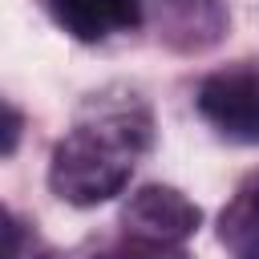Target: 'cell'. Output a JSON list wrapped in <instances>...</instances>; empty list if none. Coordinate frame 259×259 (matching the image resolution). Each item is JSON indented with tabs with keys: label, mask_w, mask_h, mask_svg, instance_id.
Segmentation results:
<instances>
[{
	"label": "cell",
	"mask_w": 259,
	"mask_h": 259,
	"mask_svg": "<svg viewBox=\"0 0 259 259\" xmlns=\"http://www.w3.org/2000/svg\"><path fill=\"white\" fill-rule=\"evenodd\" d=\"M4 259H53V251L45 243H36V235L24 231V223L16 214H8V227H4Z\"/></svg>",
	"instance_id": "cell-7"
},
{
	"label": "cell",
	"mask_w": 259,
	"mask_h": 259,
	"mask_svg": "<svg viewBox=\"0 0 259 259\" xmlns=\"http://www.w3.org/2000/svg\"><path fill=\"white\" fill-rule=\"evenodd\" d=\"M162 40L178 53H202L227 32V12L219 0H158Z\"/></svg>",
	"instance_id": "cell-5"
},
{
	"label": "cell",
	"mask_w": 259,
	"mask_h": 259,
	"mask_svg": "<svg viewBox=\"0 0 259 259\" xmlns=\"http://www.w3.org/2000/svg\"><path fill=\"white\" fill-rule=\"evenodd\" d=\"M154 146L150 105L130 89L93 93L73 130L53 146L49 186L73 206H97L125 190L134 166Z\"/></svg>",
	"instance_id": "cell-1"
},
{
	"label": "cell",
	"mask_w": 259,
	"mask_h": 259,
	"mask_svg": "<svg viewBox=\"0 0 259 259\" xmlns=\"http://www.w3.org/2000/svg\"><path fill=\"white\" fill-rule=\"evenodd\" d=\"M93 259H190L182 255L178 247H162V243H138V239H125L121 247H109Z\"/></svg>",
	"instance_id": "cell-8"
},
{
	"label": "cell",
	"mask_w": 259,
	"mask_h": 259,
	"mask_svg": "<svg viewBox=\"0 0 259 259\" xmlns=\"http://www.w3.org/2000/svg\"><path fill=\"white\" fill-rule=\"evenodd\" d=\"M219 243L231 259H259V170L239 182L219 214Z\"/></svg>",
	"instance_id": "cell-6"
},
{
	"label": "cell",
	"mask_w": 259,
	"mask_h": 259,
	"mask_svg": "<svg viewBox=\"0 0 259 259\" xmlns=\"http://www.w3.org/2000/svg\"><path fill=\"white\" fill-rule=\"evenodd\" d=\"M194 105L202 121L239 146H259V65H231L198 81Z\"/></svg>",
	"instance_id": "cell-2"
},
{
	"label": "cell",
	"mask_w": 259,
	"mask_h": 259,
	"mask_svg": "<svg viewBox=\"0 0 259 259\" xmlns=\"http://www.w3.org/2000/svg\"><path fill=\"white\" fill-rule=\"evenodd\" d=\"M202 223V210L174 186H142L130 194V202L121 206V227L125 239L138 243H162V247H178L186 243Z\"/></svg>",
	"instance_id": "cell-3"
},
{
	"label": "cell",
	"mask_w": 259,
	"mask_h": 259,
	"mask_svg": "<svg viewBox=\"0 0 259 259\" xmlns=\"http://www.w3.org/2000/svg\"><path fill=\"white\" fill-rule=\"evenodd\" d=\"M45 8L57 28L85 45L142 24V0H45Z\"/></svg>",
	"instance_id": "cell-4"
},
{
	"label": "cell",
	"mask_w": 259,
	"mask_h": 259,
	"mask_svg": "<svg viewBox=\"0 0 259 259\" xmlns=\"http://www.w3.org/2000/svg\"><path fill=\"white\" fill-rule=\"evenodd\" d=\"M16 138H20V113H16V105H8V125H4V154L8 158L16 150Z\"/></svg>",
	"instance_id": "cell-9"
}]
</instances>
